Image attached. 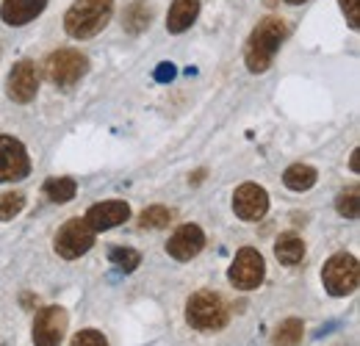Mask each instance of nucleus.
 I'll use <instances>...</instances> for the list:
<instances>
[{"label":"nucleus","instance_id":"f257e3e1","mask_svg":"<svg viewBox=\"0 0 360 346\" xmlns=\"http://www.w3.org/2000/svg\"><path fill=\"white\" fill-rule=\"evenodd\" d=\"M285 39H288L285 20H280V17H264L252 28V34L247 37V44H244V64H247V70L255 72V75L266 72Z\"/></svg>","mask_w":360,"mask_h":346},{"label":"nucleus","instance_id":"f03ea898","mask_svg":"<svg viewBox=\"0 0 360 346\" xmlns=\"http://www.w3.org/2000/svg\"><path fill=\"white\" fill-rule=\"evenodd\" d=\"M114 17V0H75L64 14V31L72 39L97 37Z\"/></svg>","mask_w":360,"mask_h":346},{"label":"nucleus","instance_id":"7ed1b4c3","mask_svg":"<svg viewBox=\"0 0 360 346\" xmlns=\"http://www.w3.org/2000/svg\"><path fill=\"white\" fill-rule=\"evenodd\" d=\"M42 70H45V78L53 86L70 89L89 72V58L75 47H61V50H53L47 56Z\"/></svg>","mask_w":360,"mask_h":346},{"label":"nucleus","instance_id":"20e7f679","mask_svg":"<svg viewBox=\"0 0 360 346\" xmlns=\"http://www.w3.org/2000/svg\"><path fill=\"white\" fill-rule=\"evenodd\" d=\"M186 321L200 333H217L227 324V305L214 291H197L186 302Z\"/></svg>","mask_w":360,"mask_h":346},{"label":"nucleus","instance_id":"39448f33","mask_svg":"<svg viewBox=\"0 0 360 346\" xmlns=\"http://www.w3.org/2000/svg\"><path fill=\"white\" fill-rule=\"evenodd\" d=\"M321 283H324V291L330 297H349L358 291L360 283V266L355 255H347V252H338L324 263L321 269Z\"/></svg>","mask_w":360,"mask_h":346},{"label":"nucleus","instance_id":"423d86ee","mask_svg":"<svg viewBox=\"0 0 360 346\" xmlns=\"http://www.w3.org/2000/svg\"><path fill=\"white\" fill-rule=\"evenodd\" d=\"M94 230L89 227V222L84 217L78 219H70V222H64L61 227H58V233H56V238H53V250H56V255L64 260H75L81 258V255H86L91 247H94Z\"/></svg>","mask_w":360,"mask_h":346},{"label":"nucleus","instance_id":"0eeeda50","mask_svg":"<svg viewBox=\"0 0 360 346\" xmlns=\"http://www.w3.org/2000/svg\"><path fill=\"white\" fill-rule=\"evenodd\" d=\"M266 277V263H264V255L252 247H244L236 252V258L227 269V280L233 288H241V291H252L264 283Z\"/></svg>","mask_w":360,"mask_h":346},{"label":"nucleus","instance_id":"6e6552de","mask_svg":"<svg viewBox=\"0 0 360 346\" xmlns=\"http://www.w3.org/2000/svg\"><path fill=\"white\" fill-rule=\"evenodd\" d=\"M70 316L58 305H47L34 319V346H61Z\"/></svg>","mask_w":360,"mask_h":346},{"label":"nucleus","instance_id":"1a4fd4ad","mask_svg":"<svg viewBox=\"0 0 360 346\" xmlns=\"http://www.w3.org/2000/svg\"><path fill=\"white\" fill-rule=\"evenodd\" d=\"M37 91H39V70H37V64L31 58L17 61L11 67V72H8V78H6V94H8V100L25 105V103H31L37 97Z\"/></svg>","mask_w":360,"mask_h":346},{"label":"nucleus","instance_id":"9d476101","mask_svg":"<svg viewBox=\"0 0 360 346\" xmlns=\"http://www.w3.org/2000/svg\"><path fill=\"white\" fill-rule=\"evenodd\" d=\"M31 172V158L22 141L0 136V183H17Z\"/></svg>","mask_w":360,"mask_h":346},{"label":"nucleus","instance_id":"9b49d317","mask_svg":"<svg viewBox=\"0 0 360 346\" xmlns=\"http://www.w3.org/2000/svg\"><path fill=\"white\" fill-rule=\"evenodd\" d=\"M233 211L241 222H261L269 211V194L258 183H241L233 194Z\"/></svg>","mask_w":360,"mask_h":346},{"label":"nucleus","instance_id":"f8f14e48","mask_svg":"<svg viewBox=\"0 0 360 346\" xmlns=\"http://www.w3.org/2000/svg\"><path fill=\"white\" fill-rule=\"evenodd\" d=\"M202 247H205V233H202V227H197V224H183V227H178V230L169 236V241H167V255L175 260H191L202 252Z\"/></svg>","mask_w":360,"mask_h":346},{"label":"nucleus","instance_id":"ddd939ff","mask_svg":"<svg viewBox=\"0 0 360 346\" xmlns=\"http://www.w3.org/2000/svg\"><path fill=\"white\" fill-rule=\"evenodd\" d=\"M86 222L94 233H103V230H114L120 227L122 222L131 219V205L122 203V200H105V203H97L86 211Z\"/></svg>","mask_w":360,"mask_h":346},{"label":"nucleus","instance_id":"4468645a","mask_svg":"<svg viewBox=\"0 0 360 346\" xmlns=\"http://www.w3.org/2000/svg\"><path fill=\"white\" fill-rule=\"evenodd\" d=\"M47 8V0H3L0 3V20L11 28H22L34 23Z\"/></svg>","mask_w":360,"mask_h":346},{"label":"nucleus","instance_id":"2eb2a0df","mask_svg":"<svg viewBox=\"0 0 360 346\" xmlns=\"http://www.w3.org/2000/svg\"><path fill=\"white\" fill-rule=\"evenodd\" d=\"M200 17V0H172L167 14V31L169 34H186Z\"/></svg>","mask_w":360,"mask_h":346},{"label":"nucleus","instance_id":"dca6fc26","mask_svg":"<svg viewBox=\"0 0 360 346\" xmlns=\"http://www.w3.org/2000/svg\"><path fill=\"white\" fill-rule=\"evenodd\" d=\"M150 23H153V6L147 0H134L122 14V28H125V34H134V37L147 31Z\"/></svg>","mask_w":360,"mask_h":346},{"label":"nucleus","instance_id":"f3484780","mask_svg":"<svg viewBox=\"0 0 360 346\" xmlns=\"http://www.w3.org/2000/svg\"><path fill=\"white\" fill-rule=\"evenodd\" d=\"M316 180H319V172H316L311 164H291V167L283 172L285 188H288V191H297V194L314 188Z\"/></svg>","mask_w":360,"mask_h":346},{"label":"nucleus","instance_id":"a211bd4d","mask_svg":"<svg viewBox=\"0 0 360 346\" xmlns=\"http://www.w3.org/2000/svg\"><path fill=\"white\" fill-rule=\"evenodd\" d=\"M274 255L283 266H297L300 260L305 258V241L294 233H283L274 244Z\"/></svg>","mask_w":360,"mask_h":346},{"label":"nucleus","instance_id":"6ab92c4d","mask_svg":"<svg viewBox=\"0 0 360 346\" xmlns=\"http://www.w3.org/2000/svg\"><path fill=\"white\" fill-rule=\"evenodd\" d=\"M42 191H45V197L50 200V203L64 205V203L75 200V194H78V183H75L72 177H47L45 186H42Z\"/></svg>","mask_w":360,"mask_h":346},{"label":"nucleus","instance_id":"aec40b11","mask_svg":"<svg viewBox=\"0 0 360 346\" xmlns=\"http://www.w3.org/2000/svg\"><path fill=\"white\" fill-rule=\"evenodd\" d=\"M302 335H305L302 319H285V321L274 330L271 346H300L302 344Z\"/></svg>","mask_w":360,"mask_h":346},{"label":"nucleus","instance_id":"412c9836","mask_svg":"<svg viewBox=\"0 0 360 346\" xmlns=\"http://www.w3.org/2000/svg\"><path fill=\"white\" fill-rule=\"evenodd\" d=\"M175 214L167 208V205H150L139 214V227L144 230H161V227H169Z\"/></svg>","mask_w":360,"mask_h":346},{"label":"nucleus","instance_id":"4be33fe9","mask_svg":"<svg viewBox=\"0 0 360 346\" xmlns=\"http://www.w3.org/2000/svg\"><path fill=\"white\" fill-rule=\"evenodd\" d=\"M335 211L344 219H358V214H360L358 183H352V186H347L344 191H338V197H335Z\"/></svg>","mask_w":360,"mask_h":346},{"label":"nucleus","instance_id":"5701e85b","mask_svg":"<svg viewBox=\"0 0 360 346\" xmlns=\"http://www.w3.org/2000/svg\"><path fill=\"white\" fill-rule=\"evenodd\" d=\"M108 260L122 271H136V266L141 263V252L131 250V247H114V250H108Z\"/></svg>","mask_w":360,"mask_h":346},{"label":"nucleus","instance_id":"b1692460","mask_svg":"<svg viewBox=\"0 0 360 346\" xmlns=\"http://www.w3.org/2000/svg\"><path fill=\"white\" fill-rule=\"evenodd\" d=\"M25 208V194L20 191H6L0 197V222H11L14 217H20Z\"/></svg>","mask_w":360,"mask_h":346},{"label":"nucleus","instance_id":"393cba45","mask_svg":"<svg viewBox=\"0 0 360 346\" xmlns=\"http://www.w3.org/2000/svg\"><path fill=\"white\" fill-rule=\"evenodd\" d=\"M70 346H108L105 341V335L103 333H97V330H81V333H75V338H72V344Z\"/></svg>","mask_w":360,"mask_h":346},{"label":"nucleus","instance_id":"a878e982","mask_svg":"<svg viewBox=\"0 0 360 346\" xmlns=\"http://www.w3.org/2000/svg\"><path fill=\"white\" fill-rule=\"evenodd\" d=\"M338 6H341V11H344L349 28L358 31V25H360V3L358 0H338Z\"/></svg>","mask_w":360,"mask_h":346},{"label":"nucleus","instance_id":"bb28decb","mask_svg":"<svg viewBox=\"0 0 360 346\" xmlns=\"http://www.w3.org/2000/svg\"><path fill=\"white\" fill-rule=\"evenodd\" d=\"M172 75H175L172 64H161V72H158V78H161V81H167V78H172Z\"/></svg>","mask_w":360,"mask_h":346},{"label":"nucleus","instance_id":"cd10ccee","mask_svg":"<svg viewBox=\"0 0 360 346\" xmlns=\"http://www.w3.org/2000/svg\"><path fill=\"white\" fill-rule=\"evenodd\" d=\"M202 180H205V169H197L194 174H188V183H191V186H200Z\"/></svg>","mask_w":360,"mask_h":346},{"label":"nucleus","instance_id":"c85d7f7f","mask_svg":"<svg viewBox=\"0 0 360 346\" xmlns=\"http://www.w3.org/2000/svg\"><path fill=\"white\" fill-rule=\"evenodd\" d=\"M349 167H352V172H360V150L352 153V164H349Z\"/></svg>","mask_w":360,"mask_h":346},{"label":"nucleus","instance_id":"c756f323","mask_svg":"<svg viewBox=\"0 0 360 346\" xmlns=\"http://www.w3.org/2000/svg\"><path fill=\"white\" fill-rule=\"evenodd\" d=\"M283 3H288V6H302V3H308V0H283Z\"/></svg>","mask_w":360,"mask_h":346}]
</instances>
